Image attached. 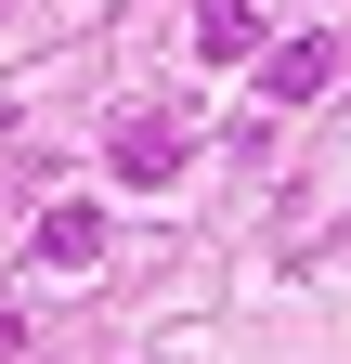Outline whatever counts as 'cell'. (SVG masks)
Listing matches in <instances>:
<instances>
[{"label":"cell","mask_w":351,"mask_h":364,"mask_svg":"<svg viewBox=\"0 0 351 364\" xmlns=\"http://www.w3.org/2000/svg\"><path fill=\"white\" fill-rule=\"evenodd\" d=\"M183 144H195L183 105H130V117H117V182H169V169H183Z\"/></svg>","instance_id":"1"},{"label":"cell","mask_w":351,"mask_h":364,"mask_svg":"<svg viewBox=\"0 0 351 364\" xmlns=\"http://www.w3.org/2000/svg\"><path fill=\"white\" fill-rule=\"evenodd\" d=\"M338 78V39H260V105H313Z\"/></svg>","instance_id":"2"},{"label":"cell","mask_w":351,"mask_h":364,"mask_svg":"<svg viewBox=\"0 0 351 364\" xmlns=\"http://www.w3.org/2000/svg\"><path fill=\"white\" fill-rule=\"evenodd\" d=\"M195 53H260V0H195Z\"/></svg>","instance_id":"3"},{"label":"cell","mask_w":351,"mask_h":364,"mask_svg":"<svg viewBox=\"0 0 351 364\" xmlns=\"http://www.w3.org/2000/svg\"><path fill=\"white\" fill-rule=\"evenodd\" d=\"M39 260H104V208H39Z\"/></svg>","instance_id":"4"}]
</instances>
